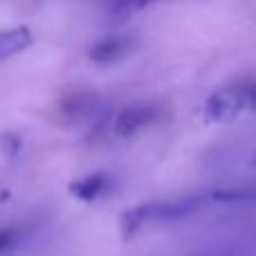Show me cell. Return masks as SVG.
I'll list each match as a JSON object with an SVG mask.
<instances>
[{"label":"cell","instance_id":"obj_1","mask_svg":"<svg viewBox=\"0 0 256 256\" xmlns=\"http://www.w3.org/2000/svg\"><path fill=\"white\" fill-rule=\"evenodd\" d=\"M204 204L202 196H189L182 200H168V202H150L142 204V207L128 209L122 216V234L124 238H130L135 232H140L148 222H160V220H178L189 214L198 212Z\"/></svg>","mask_w":256,"mask_h":256},{"label":"cell","instance_id":"obj_2","mask_svg":"<svg viewBox=\"0 0 256 256\" xmlns=\"http://www.w3.org/2000/svg\"><path fill=\"white\" fill-rule=\"evenodd\" d=\"M254 104V84L252 81H238L225 88H218L204 104V117L209 122L227 124L250 110Z\"/></svg>","mask_w":256,"mask_h":256},{"label":"cell","instance_id":"obj_3","mask_svg":"<svg viewBox=\"0 0 256 256\" xmlns=\"http://www.w3.org/2000/svg\"><path fill=\"white\" fill-rule=\"evenodd\" d=\"M158 112L160 110L155 104H135V106H128L112 120V132L117 137H130L137 130H142L144 126H148L158 117Z\"/></svg>","mask_w":256,"mask_h":256},{"label":"cell","instance_id":"obj_4","mask_svg":"<svg viewBox=\"0 0 256 256\" xmlns=\"http://www.w3.org/2000/svg\"><path fill=\"white\" fill-rule=\"evenodd\" d=\"M132 40L126 36H112V38H104L90 48V58L102 66H110V63L122 61L124 56L130 54Z\"/></svg>","mask_w":256,"mask_h":256},{"label":"cell","instance_id":"obj_5","mask_svg":"<svg viewBox=\"0 0 256 256\" xmlns=\"http://www.w3.org/2000/svg\"><path fill=\"white\" fill-rule=\"evenodd\" d=\"M32 45V32L27 27H14V30L0 32V61L25 52Z\"/></svg>","mask_w":256,"mask_h":256},{"label":"cell","instance_id":"obj_6","mask_svg":"<svg viewBox=\"0 0 256 256\" xmlns=\"http://www.w3.org/2000/svg\"><path fill=\"white\" fill-rule=\"evenodd\" d=\"M108 186H110V180H108L104 173H94V176H88V178H84V180L74 182V184L70 186V191L76 198L86 200V202H92V200L102 198V196L106 194Z\"/></svg>","mask_w":256,"mask_h":256},{"label":"cell","instance_id":"obj_7","mask_svg":"<svg viewBox=\"0 0 256 256\" xmlns=\"http://www.w3.org/2000/svg\"><path fill=\"white\" fill-rule=\"evenodd\" d=\"M16 243V234L9 230H0V252H4L7 248H12V245Z\"/></svg>","mask_w":256,"mask_h":256},{"label":"cell","instance_id":"obj_8","mask_svg":"<svg viewBox=\"0 0 256 256\" xmlns=\"http://www.w3.org/2000/svg\"><path fill=\"white\" fill-rule=\"evenodd\" d=\"M214 256H243L240 250H234V252H220V254H214Z\"/></svg>","mask_w":256,"mask_h":256},{"label":"cell","instance_id":"obj_9","mask_svg":"<svg viewBox=\"0 0 256 256\" xmlns=\"http://www.w3.org/2000/svg\"><path fill=\"white\" fill-rule=\"evenodd\" d=\"M150 0H132V7H144V4H148Z\"/></svg>","mask_w":256,"mask_h":256}]
</instances>
